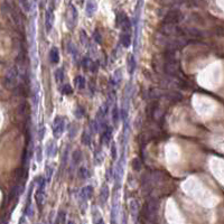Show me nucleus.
<instances>
[{"label": "nucleus", "instance_id": "nucleus-32", "mask_svg": "<svg viewBox=\"0 0 224 224\" xmlns=\"http://www.w3.org/2000/svg\"><path fill=\"white\" fill-rule=\"evenodd\" d=\"M111 156L113 159H117V148H115V144H112L111 146Z\"/></svg>", "mask_w": 224, "mask_h": 224}, {"label": "nucleus", "instance_id": "nucleus-14", "mask_svg": "<svg viewBox=\"0 0 224 224\" xmlns=\"http://www.w3.org/2000/svg\"><path fill=\"white\" fill-rule=\"evenodd\" d=\"M120 42L125 47H129L131 44V36L130 34H121L120 36Z\"/></svg>", "mask_w": 224, "mask_h": 224}, {"label": "nucleus", "instance_id": "nucleus-13", "mask_svg": "<svg viewBox=\"0 0 224 224\" xmlns=\"http://www.w3.org/2000/svg\"><path fill=\"white\" fill-rule=\"evenodd\" d=\"M167 98L173 102H178L183 99V95H181V93H178V92L171 91V92H169V93L167 94Z\"/></svg>", "mask_w": 224, "mask_h": 224}, {"label": "nucleus", "instance_id": "nucleus-27", "mask_svg": "<svg viewBox=\"0 0 224 224\" xmlns=\"http://www.w3.org/2000/svg\"><path fill=\"white\" fill-rule=\"evenodd\" d=\"M84 115H85V111H84V109H83L82 107H79L78 109L75 110V115H76V118L78 119H81V118L84 117Z\"/></svg>", "mask_w": 224, "mask_h": 224}, {"label": "nucleus", "instance_id": "nucleus-29", "mask_svg": "<svg viewBox=\"0 0 224 224\" xmlns=\"http://www.w3.org/2000/svg\"><path fill=\"white\" fill-rule=\"evenodd\" d=\"M17 193H18V186H13V190H11V192L9 193V201H11L13 200V197H15V196H16L17 195Z\"/></svg>", "mask_w": 224, "mask_h": 224}, {"label": "nucleus", "instance_id": "nucleus-38", "mask_svg": "<svg viewBox=\"0 0 224 224\" xmlns=\"http://www.w3.org/2000/svg\"><path fill=\"white\" fill-rule=\"evenodd\" d=\"M100 35H101V34H99V32H95V33H94V38H95V40H96V42H98V43H100V44H101V36H100Z\"/></svg>", "mask_w": 224, "mask_h": 224}, {"label": "nucleus", "instance_id": "nucleus-16", "mask_svg": "<svg viewBox=\"0 0 224 224\" xmlns=\"http://www.w3.org/2000/svg\"><path fill=\"white\" fill-rule=\"evenodd\" d=\"M128 69H129V73H130V74H134L135 69H136V59H135V56H134V55H130V56H129V59H128Z\"/></svg>", "mask_w": 224, "mask_h": 224}, {"label": "nucleus", "instance_id": "nucleus-8", "mask_svg": "<svg viewBox=\"0 0 224 224\" xmlns=\"http://www.w3.org/2000/svg\"><path fill=\"white\" fill-rule=\"evenodd\" d=\"M111 137H112V128L107 127V129H105V130L103 131V134L101 135V142L104 146H109Z\"/></svg>", "mask_w": 224, "mask_h": 224}, {"label": "nucleus", "instance_id": "nucleus-15", "mask_svg": "<svg viewBox=\"0 0 224 224\" xmlns=\"http://www.w3.org/2000/svg\"><path fill=\"white\" fill-rule=\"evenodd\" d=\"M127 18H128V17H127V15H125L123 11H119V13H117V18H115V25H117V27L120 28V26L122 25V23L125 22Z\"/></svg>", "mask_w": 224, "mask_h": 224}, {"label": "nucleus", "instance_id": "nucleus-11", "mask_svg": "<svg viewBox=\"0 0 224 224\" xmlns=\"http://www.w3.org/2000/svg\"><path fill=\"white\" fill-rule=\"evenodd\" d=\"M96 8H98V5H96L95 1H88V3H86V8H85L88 17L93 16L94 13L96 11Z\"/></svg>", "mask_w": 224, "mask_h": 224}, {"label": "nucleus", "instance_id": "nucleus-17", "mask_svg": "<svg viewBox=\"0 0 224 224\" xmlns=\"http://www.w3.org/2000/svg\"><path fill=\"white\" fill-rule=\"evenodd\" d=\"M81 159H82V152H81V150L76 149L75 151H73V155H72L73 165H78L81 161Z\"/></svg>", "mask_w": 224, "mask_h": 224}, {"label": "nucleus", "instance_id": "nucleus-5", "mask_svg": "<svg viewBox=\"0 0 224 224\" xmlns=\"http://www.w3.org/2000/svg\"><path fill=\"white\" fill-rule=\"evenodd\" d=\"M64 128H65L64 119L61 117H57L53 122V135L56 139L62 136L63 131H64Z\"/></svg>", "mask_w": 224, "mask_h": 224}, {"label": "nucleus", "instance_id": "nucleus-34", "mask_svg": "<svg viewBox=\"0 0 224 224\" xmlns=\"http://www.w3.org/2000/svg\"><path fill=\"white\" fill-rule=\"evenodd\" d=\"M112 173H113L112 168H109V169L107 171V174H105V178H107L108 181H111V178H112Z\"/></svg>", "mask_w": 224, "mask_h": 224}, {"label": "nucleus", "instance_id": "nucleus-18", "mask_svg": "<svg viewBox=\"0 0 224 224\" xmlns=\"http://www.w3.org/2000/svg\"><path fill=\"white\" fill-rule=\"evenodd\" d=\"M46 150H47V155L49 156V157H52V156H54L56 154V145L54 141H48V145H47V148H46Z\"/></svg>", "mask_w": 224, "mask_h": 224}, {"label": "nucleus", "instance_id": "nucleus-12", "mask_svg": "<svg viewBox=\"0 0 224 224\" xmlns=\"http://www.w3.org/2000/svg\"><path fill=\"white\" fill-rule=\"evenodd\" d=\"M49 59L53 64H57L59 62V53L57 47H53L49 52Z\"/></svg>", "mask_w": 224, "mask_h": 224}, {"label": "nucleus", "instance_id": "nucleus-23", "mask_svg": "<svg viewBox=\"0 0 224 224\" xmlns=\"http://www.w3.org/2000/svg\"><path fill=\"white\" fill-rule=\"evenodd\" d=\"M81 140H82V144L84 145V146H89V145H91V135L88 134L86 131H84Z\"/></svg>", "mask_w": 224, "mask_h": 224}, {"label": "nucleus", "instance_id": "nucleus-28", "mask_svg": "<svg viewBox=\"0 0 224 224\" xmlns=\"http://www.w3.org/2000/svg\"><path fill=\"white\" fill-rule=\"evenodd\" d=\"M20 5L24 6V10L26 11V13H29L30 6H32V3H30V1H20Z\"/></svg>", "mask_w": 224, "mask_h": 224}, {"label": "nucleus", "instance_id": "nucleus-22", "mask_svg": "<svg viewBox=\"0 0 224 224\" xmlns=\"http://www.w3.org/2000/svg\"><path fill=\"white\" fill-rule=\"evenodd\" d=\"M112 120H113V123L115 125H118V121L120 120V111L118 110V108H115L113 111H112Z\"/></svg>", "mask_w": 224, "mask_h": 224}, {"label": "nucleus", "instance_id": "nucleus-35", "mask_svg": "<svg viewBox=\"0 0 224 224\" xmlns=\"http://www.w3.org/2000/svg\"><path fill=\"white\" fill-rule=\"evenodd\" d=\"M90 63H91L90 59H89L88 57H84L82 61V66L84 67V69H88V65H90Z\"/></svg>", "mask_w": 224, "mask_h": 224}, {"label": "nucleus", "instance_id": "nucleus-4", "mask_svg": "<svg viewBox=\"0 0 224 224\" xmlns=\"http://www.w3.org/2000/svg\"><path fill=\"white\" fill-rule=\"evenodd\" d=\"M164 69L168 75L171 76H181V69L178 62H171V63H165L164 65Z\"/></svg>", "mask_w": 224, "mask_h": 224}, {"label": "nucleus", "instance_id": "nucleus-9", "mask_svg": "<svg viewBox=\"0 0 224 224\" xmlns=\"http://www.w3.org/2000/svg\"><path fill=\"white\" fill-rule=\"evenodd\" d=\"M109 198V187H108L107 184H103L101 187V191H100V202L101 204H105V202Z\"/></svg>", "mask_w": 224, "mask_h": 224}, {"label": "nucleus", "instance_id": "nucleus-20", "mask_svg": "<svg viewBox=\"0 0 224 224\" xmlns=\"http://www.w3.org/2000/svg\"><path fill=\"white\" fill-rule=\"evenodd\" d=\"M82 192H83V194H84V196H85L86 200H90V198H92V196H93V187L91 186V185L85 186L82 190Z\"/></svg>", "mask_w": 224, "mask_h": 224}, {"label": "nucleus", "instance_id": "nucleus-6", "mask_svg": "<svg viewBox=\"0 0 224 224\" xmlns=\"http://www.w3.org/2000/svg\"><path fill=\"white\" fill-rule=\"evenodd\" d=\"M17 75H18V72H17L16 67H13L11 69H9V72L7 73V75H6V84H7L8 88L13 86L15 84H16Z\"/></svg>", "mask_w": 224, "mask_h": 224}, {"label": "nucleus", "instance_id": "nucleus-21", "mask_svg": "<svg viewBox=\"0 0 224 224\" xmlns=\"http://www.w3.org/2000/svg\"><path fill=\"white\" fill-rule=\"evenodd\" d=\"M131 166H132V169H134V171H141V168H142L141 160L139 159V158H135V159L132 160V163H131Z\"/></svg>", "mask_w": 224, "mask_h": 224}, {"label": "nucleus", "instance_id": "nucleus-31", "mask_svg": "<svg viewBox=\"0 0 224 224\" xmlns=\"http://www.w3.org/2000/svg\"><path fill=\"white\" fill-rule=\"evenodd\" d=\"M76 131H78V127L74 125V129H73V127H71V130H69V138L72 139L75 137V135H76Z\"/></svg>", "mask_w": 224, "mask_h": 224}, {"label": "nucleus", "instance_id": "nucleus-2", "mask_svg": "<svg viewBox=\"0 0 224 224\" xmlns=\"http://www.w3.org/2000/svg\"><path fill=\"white\" fill-rule=\"evenodd\" d=\"M158 207H159V203H158L157 200H155V198L149 200L147 202V204L145 205V208H144L145 216H146L147 219H152L154 216L157 215Z\"/></svg>", "mask_w": 224, "mask_h": 224}, {"label": "nucleus", "instance_id": "nucleus-24", "mask_svg": "<svg viewBox=\"0 0 224 224\" xmlns=\"http://www.w3.org/2000/svg\"><path fill=\"white\" fill-rule=\"evenodd\" d=\"M79 178H81L82 181H85L86 178H88V171H86L85 167H81L80 169H79Z\"/></svg>", "mask_w": 224, "mask_h": 224}, {"label": "nucleus", "instance_id": "nucleus-10", "mask_svg": "<svg viewBox=\"0 0 224 224\" xmlns=\"http://www.w3.org/2000/svg\"><path fill=\"white\" fill-rule=\"evenodd\" d=\"M129 208H130L131 214L134 216H137L140 212V205H139V202L137 200H130L129 202Z\"/></svg>", "mask_w": 224, "mask_h": 224}, {"label": "nucleus", "instance_id": "nucleus-36", "mask_svg": "<svg viewBox=\"0 0 224 224\" xmlns=\"http://www.w3.org/2000/svg\"><path fill=\"white\" fill-rule=\"evenodd\" d=\"M44 132H45V129H44V127L42 125V127L39 128V131H38V134H39V135H38V139H39V140H42V139H43Z\"/></svg>", "mask_w": 224, "mask_h": 224}, {"label": "nucleus", "instance_id": "nucleus-3", "mask_svg": "<svg viewBox=\"0 0 224 224\" xmlns=\"http://www.w3.org/2000/svg\"><path fill=\"white\" fill-rule=\"evenodd\" d=\"M78 16L79 15H78L76 8H75L73 5H69V10H67V13H66V18H65L69 29H73V28L75 27V25H76V23H78Z\"/></svg>", "mask_w": 224, "mask_h": 224}, {"label": "nucleus", "instance_id": "nucleus-26", "mask_svg": "<svg viewBox=\"0 0 224 224\" xmlns=\"http://www.w3.org/2000/svg\"><path fill=\"white\" fill-rule=\"evenodd\" d=\"M72 92H73V89H72V86L69 85V84H65V85L63 86V89H62V93L66 94V95L72 94Z\"/></svg>", "mask_w": 224, "mask_h": 224}, {"label": "nucleus", "instance_id": "nucleus-25", "mask_svg": "<svg viewBox=\"0 0 224 224\" xmlns=\"http://www.w3.org/2000/svg\"><path fill=\"white\" fill-rule=\"evenodd\" d=\"M55 79H56V81H57V83H61L62 81L64 80V73H63V69H56Z\"/></svg>", "mask_w": 224, "mask_h": 224}, {"label": "nucleus", "instance_id": "nucleus-1", "mask_svg": "<svg viewBox=\"0 0 224 224\" xmlns=\"http://www.w3.org/2000/svg\"><path fill=\"white\" fill-rule=\"evenodd\" d=\"M183 20V13L181 10H177V9H173V10H169L164 17V25H176L179 22Z\"/></svg>", "mask_w": 224, "mask_h": 224}, {"label": "nucleus", "instance_id": "nucleus-37", "mask_svg": "<svg viewBox=\"0 0 224 224\" xmlns=\"http://www.w3.org/2000/svg\"><path fill=\"white\" fill-rule=\"evenodd\" d=\"M81 40H82L83 44H85L86 40H88V37H86V34H85V32H84V30H82V32H81Z\"/></svg>", "mask_w": 224, "mask_h": 224}, {"label": "nucleus", "instance_id": "nucleus-7", "mask_svg": "<svg viewBox=\"0 0 224 224\" xmlns=\"http://www.w3.org/2000/svg\"><path fill=\"white\" fill-rule=\"evenodd\" d=\"M53 24H54V13L53 11L48 10L46 11L45 13V28H46V32L49 33L53 28Z\"/></svg>", "mask_w": 224, "mask_h": 224}, {"label": "nucleus", "instance_id": "nucleus-33", "mask_svg": "<svg viewBox=\"0 0 224 224\" xmlns=\"http://www.w3.org/2000/svg\"><path fill=\"white\" fill-rule=\"evenodd\" d=\"M46 173H47V176H46V178H47V181H49V179H51V177H52V173H53V169H52L51 166H47V167H46Z\"/></svg>", "mask_w": 224, "mask_h": 224}, {"label": "nucleus", "instance_id": "nucleus-19", "mask_svg": "<svg viewBox=\"0 0 224 224\" xmlns=\"http://www.w3.org/2000/svg\"><path fill=\"white\" fill-rule=\"evenodd\" d=\"M75 85H76V88L79 89V90H83V89L85 88V80H84V78L83 76H76L75 78Z\"/></svg>", "mask_w": 224, "mask_h": 224}, {"label": "nucleus", "instance_id": "nucleus-30", "mask_svg": "<svg viewBox=\"0 0 224 224\" xmlns=\"http://www.w3.org/2000/svg\"><path fill=\"white\" fill-rule=\"evenodd\" d=\"M36 158H37L38 163L42 161V147L40 146H38L37 149H36Z\"/></svg>", "mask_w": 224, "mask_h": 224}]
</instances>
